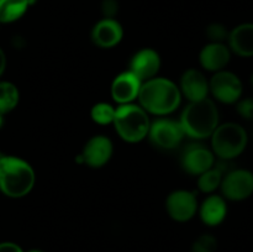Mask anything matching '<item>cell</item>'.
<instances>
[{
    "mask_svg": "<svg viewBox=\"0 0 253 252\" xmlns=\"http://www.w3.org/2000/svg\"><path fill=\"white\" fill-rule=\"evenodd\" d=\"M182 98L178 84L165 77H155L142 83L137 104L148 114L167 116L179 108Z\"/></svg>",
    "mask_w": 253,
    "mask_h": 252,
    "instance_id": "obj_1",
    "label": "cell"
},
{
    "mask_svg": "<svg viewBox=\"0 0 253 252\" xmlns=\"http://www.w3.org/2000/svg\"><path fill=\"white\" fill-rule=\"evenodd\" d=\"M36 174L27 161L17 156L0 157V192L11 199H20L31 193Z\"/></svg>",
    "mask_w": 253,
    "mask_h": 252,
    "instance_id": "obj_2",
    "label": "cell"
},
{
    "mask_svg": "<svg viewBox=\"0 0 253 252\" xmlns=\"http://www.w3.org/2000/svg\"><path fill=\"white\" fill-rule=\"evenodd\" d=\"M179 123L188 137L194 140L210 138L220 124L219 109L210 98L190 101L182 111Z\"/></svg>",
    "mask_w": 253,
    "mask_h": 252,
    "instance_id": "obj_3",
    "label": "cell"
},
{
    "mask_svg": "<svg viewBox=\"0 0 253 252\" xmlns=\"http://www.w3.org/2000/svg\"><path fill=\"white\" fill-rule=\"evenodd\" d=\"M113 125L121 140L128 143L141 142L148 136L150 114L135 103L118 105Z\"/></svg>",
    "mask_w": 253,
    "mask_h": 252,
    "instance_id": "obj_4",
    "label": "cell"
},
{
    "mask_svg": "<svg viewBox=\"0 0 253 252\" xmlns=\"http://www.w3.org/2000/svg\"><path fill=\"white\" fill-rule=\"evenodd\" d=\"M211 151L222 161H232L241 156L249 143L246 128L237 123L219 124L210 136Z\"/></svg>",
    "mask_w": 253,
    "mask_h": 252,
    "instance_id": "obj_5",
    "label": "cell"
},
{
    "mask_svg": "<svg viewBox=\"0 0 253 252\" xmlns=\"http://www.w3.org/2000/svg\"><path fill=\"white\" fill-rule=\"evenodd\" d=\"M185 133L180 126L179 120H173L162 116L155 121H151L148 136L153 146L165 151L177 148L182 143Z\"/></svg>",
    "mask_w": 253,
    "mask_h": 252,
    "instance_id": "obj_6",
    "label": "cell"
},
{
    "mask_svg": "<svg viewBox=\"0 0 253 252\" xmlns=\"http://www.w3.org/2000/svg\"><path fill=\"white\" fill-rule=\"evenodd\" d=\"M244 84L234 72L222 71L212 74L209 79V94L222 104H236L242 98Z\"/></svg>",
    "mask_w": 253,
    "mask_h": 252,
    "instance_id": "obj_7",
    "label": "cell"
},
{
    "mask_svg": "<svg viewBox=\"0 0 253 252\" xmlns=\"http://www.w3.org/2000/svg\"><path fill=\"white\" fill-rule=\"evenodd\" d=\"M221 195L226 200L242 202L253 194V172L245 168H236L224 174L221 185Z\"/></svg>",
    "mask_w": 253,
    "mask_h": 252,
    "instance_id": "obj_8",
    "label": "cell"
},
{
    "mask_svg": "<svg viewBox=\"0 0 253 252\" xmlns=\"http://www.w3.org/2000/svg\"><path fill=\"white\" fill-rule=\"evenodd\" d=\"M113 153V141L105 135H95L86 141L77 161L90 168H101L111 160Z\"/></svg>",
    "mask_w": 253,
    "mask_h": 252,
    "instance_id": "obj_9",
    "label": "cell"
},
{
    "mask_svg": "<svg viewBox=\"0 0 253 252\" xmlns=\"http://www.w3.org/2000/svg\"><path fill=\"white\" fill-rule=\"evenodd\" d=\"M197 195L187 189H177L169 193L166 199V210L172 220L177 222H187L198 212Z\"/></svg>",
    "mask_w": 253,
    "mask_h": 252,
    "instance_id": "obj_10",
    "label": "cell"
},
{
    "mask_svg": "<svg viewBox=\"0 0 253 252\" xmlns=\"http://www.w3.org/2000/svg\"><path fill=\"white\" fill-rule=\"evenodd\" d=\"M180 165L188 174L198 177L214 167L215 155L211 148L205 147L200 143H194L184 150L180 158Z\"/></svg>",
    "mask_w": 253,
    "mask_h": 252,
    "instance_id": "obj_11",
    "label": "cell"
},
{
    "mask_svg": "<svg viewBox=\"0 0 253 252\" xmlns=\"http://www.w3.org/2000/svg\"><path fill=\"white\" fill-rule=\"evenodd\" d=\"M143 82L136 77L132 72L125 71L114 78L110 86V94L113 100L118 105L131 104L137 100L140 94L141 85Z\"/></svg>",
    "mask_w": 253,
    "mask_h": 252,
    "instance_id": "obj_12",
    "label": "cell"
},
{
    "mask_svg": "<svg viewBox=\"0 0 253 252\" xmlns=\"http://www.w3.org/2000/svg\"><path fill=\"white\" fill-rule=\"evenodd\" d=\"M124 37V29L116 19L103 17L93 26L90 39L99 48H113L118 46Z\"/></svg>",
    "mask_w": 253,
    "mask_h": 252,
    "instance_id": "obj_13",
    "label": "cell"
},
{
    "mask_svg": "<svg viewBox=\"0 0 253 252\" xmlns=\"http://www.w3.org/2000/svg\"><path fill=\"white\" fill-rule=\"evenodd\" d=\"M161 57L158 52L153 48H141L131 57L130 68L128 71L132 72L136 77L142 82L152 79L157 77L161 68Z\"/></svg>",
    "mask_w": 253,
    "mask_h": 252,
    "instance_id": "obj_14",
    "label": "cell"
},
{
    "mask_svg": "<svg viewBox=\"0 0 253 252\" xmlns=\"http://www.w3.org/2000/svg\"><path fill=\"white\" fill-rule=\"evenodd\" d=\"M178 86L182 96L189 103L209 98V79L199 69H187L180 77Z\"/></svg>",
    "mask_w": 253,
    "mask_h": 252,
    "instance_id": "obj_15",
    "label": "cell"
},
{
    "mask_svg": "<svg viewBox=\"0 0 253 252\" xmlns=\"http://www.w3.org/2000/svg\"><path fill=\"white\" fill-rule=\"evenodd\" d=\"M231 54L227 43L209 42L200 51L199 63L205 71L216 73L226 68L231 59Z\"/></svg>",
    "mask_w": 253,
    "mask_h": 252,
    "instance_id": "obj_16",
    "label": "cell"
},
{
    "mask_svg": "<svg viewBox=\"0 0 253 252\" xmlns=\"http://www.w3.org/2000/svg\"><path fill=\"white\" fill-rule=\"evenodd\" d=\"M200 220L209 227H216L225 221L227 216V203L222 195L209 194L198 208Z\"/></svg>",
    "mask_w": 253,
    "mask_h": 252,
    "instance_id": "obj_17",
    "label": "cell"
},
{
    "mask_svg": "<svg viewBox=\"0 0 253 252\" xmlns=\"http://www.w3.org/2000/svg\"><path fill=\"white\" fill-rule=\"evenodd\" d=\"M227 46L231 53L242 58L253 57V22H244L230 30Z\"/></svg>",
    "mask_w": 253,
    "mask_h": 252,
    "instance_id": "obj_18",
    "label": "cell"
},
{
    "mask_svg": "<svg viewBox=\"0 0 253 252\" xmlns=\"http://www.w3.org/2000/svg\"><path fill=\"white\" fill-rule=\"evenodd\" d=\"M27 0H0V24H12L29 10Z\"/></svg>",
    "mask_w": 253,
    "mask_h": 252,
    "instance_id": "obj_19",
    "label": "cell"
},
{
    "mask_svg": "<svg viewBox=\"0 0 253 252\" xmlns=\"http://www.w3.org/2000/svg\"><path fill=\"white\" fill-rule=\"evenodd\" d=\"M20 101V91L14 83L0 81V114L2 116L14 110Z\"/></svg>",
    "mask_w": 253,
    "mask_h": 252,
    "instance_id": "obj_20",
    "label": "cell"
},
{
    "mask_svg": "<svg viewBox=\"0 0 253 252\" xmlns=\"http://www.w3.org/2000/svg\"><path fill=\"white\" fill-rule=\"evenodd\" d=\"M224 170L220 167H212L198 175V188L204 194H212L221 185Z\"/></svg>",
    "mask_w": 253,
    "mask_h": 252,
    "instance_id": "obj_21",
    "label": "cell"
},
{
    "mask_svg": "<svg viewBox=\"0 0 253 252\" xmlns=\"http://www.w3.org/2000/svg\"><path fill=\"white\" fill-rule=\"evenodd\" d=\"M116 108L111 104L100 101L91 106L90 109V118L91 120L99 125H110L114 123L115 118Z\"/></svg>",
    "mask_w": 253,
    "mask_h": 252,
    "instance_id": "obj_22",
    "label": "cell"
},
{
    "mask_svg": "<svg viewBox=\"0 0 253 252\" xmlns=\"http://www.w3.org/2000/svg\"><path fill=\"white\" fill-rule=\"evenodd\" d=\"M217 239L211 234H202L193 241L190 252H216Z\"/></svg>",
    "mask_w": 253,
    "mask_h": 252,
    "instance_id": "obj_23",
    "label": "cell"
},
{
    "mask_svg": "<svg viewBox=\"0 0 253 252\" xmlns=\"http://www.w3.org/2000/svg\"><path fill=\"white\" fill-rule=\"evenodd\" d=\"M229 30L224 24L220 22H211L205 29V35L208 36L210 42H220V43H225L229 37Z\"/></svg>",
    "mask_w": 253,
    "mask_h": 252,
    "instance_id": "obj_24",
    "label": "cell"
},
{
    "mask_svg": "<svg viewBox=\"0 0 253 252\" xmlns=\"http://www.w3.org/2000/svg\"><path fill=\"white\" fill-rule=\"evenodd\" d=\"M236 111L245 120H253V98H241L236 103Z\"/></svg>",
    "mask_w": 253,
    "mask_h": 252,
    "instance_id": "obj_25",
    "label": "cell"
},
{
    "mask_svg": "<svg viewBox=\"0 0 253 252\" xmlns=\"http://www.w3.org/2000/svg\"><path fill=\"white\" fill-rule=\"evenodd\" d=\"M100 10L103 17L115 19L119 12V1L118 0H101Z\"/></svg>",
    "mask_w": 253,
    "mask_h": 252,
    "instance_id": "obj_26",
    "label": "cell"
},
{
    "mask_svg": "<svg viewBox=\"0 0 253 252\" xmlns=\"http://www.w3.org/2000/svg\"><path fill=\"white\" fill-rule=\"evenodd\" d=\"M0 252H25V250L16 242L2 241L0 242Z\"/></svg>",
    "mask_w": 253,
    "mask_h": 252,
    "instance_id": "obj_27",
    "label": "cell"
},
{
    "mask_svg": "<svg viewBox=\"0 0 253 252\" xmlns=\"http://www.w3.org/2000/svg\"><path fill=\"white\" fill-rule=\"evenodd\" d=\"M6 54H5V52L2 51V48L0 47V78H1V76L4 74L5 69H6Z\"/></svg>",
    "mask_w": 253,
    "mask_h": 252,
    "instance_id": "obj_28",
    "label": "cell"
},
{
    "mask_svg": "<svg viewBox=\"0 0 253 252\" xmlns=\"http://www.w3.org/2000/svg\"><path fill=\"white\" fill-rule=\"evenodd\" d=\"M25 252H44L43 250H40V249H31V250H27Z\"/></svg>",
    "mask_w": 253,
    "mask_h": 252,
    "instance_id": "obj_29",
    "label": "cell"
},
{
    "mask_svg": "<svg viewBox=\"0 0 253 252\" xmlns=\"http://www.w3.org/2000/svg\"><path fill=\"white\" fill-rule=\"evenodd\" d=\"M2 125H4V116H2L1 114H0V128L2 127Z\"/></svg>",
    "mask_w": 253,
    "mask_h": 252,
    "instance_id": "obj_30",
    "label": "cell"
},
{
    "mask_svg": "<svg viewBox=\"0 0 253 252\" xmlns=\"http://www.w3.org/2000/svg\"><path fill=\"white\" fill-rule=\"evenodd\" d=\"M27 2H29L30 6H32V5H35L37 2V0H27Z\"/></svg>",
    "mask_w": 253,
    "mask_h": 252,
    "instance_id": "obj_31",
    "label": "cell"
},
{
    "mask_svg": "<svg viewBox=\"0 0 253 252\" xmlns=\"http://www.w3.org/2000/svg\"><path fill=\"white\" fill-rule=\"evenodd\" d=\"M250 83H251V86H252V90H253V73L251 74V78H250Z\"/></svg>",
    "mask_w": 253,
    "mask_h": 252,
    "instance_id": "obj_32",
    "label": "cell"
},
{
    "mask_svg": "<svg viewBox=\"0 0 253 252\" xmlns=\"http://www.w3.org/2000/svg\"><path fill=\"white\" fill-rule=\"evenodd\" d=\"M1 156H2V155H1V151H0V157H1Z\"/></svg>",
    "mask_w": 253,
    "mask_h": 252,
    "instance_id": "obj_33",
    "label": "cell"
}]
</instances>
